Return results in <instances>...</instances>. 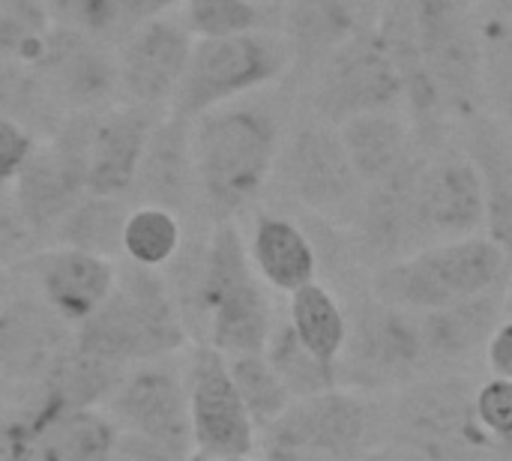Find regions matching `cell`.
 <instances>
[{
	"mask_svg": "<svg viewBox=\"0 0 512 461\" xmlns=\"http://www.w3.org/2000/svg\"><path fill=\"white\" fill-rule=\"evenodd\" d=\"M360 461H420L414 453L402 450V447H390V450H378V453H366Z\"/></svg>",
	"mask_w": 512,
	"mask_h": 461,
	"instance_id": "obj_47",
	"label": "cell"
},
{
	"mask_svg": "<svg viewBox=\"0 0 512 461\" xmlns=\"http://www.w3.org/2000/svg\"><path fill=\"white\" fill-rule=\"evenodd\" d=\"M288 72L291 51L276 30L261 27L228 39H195L186 75L168 105V114L195 123L213 108L285 81Z\"/></svg>",
	"mask_w": 512,
	"mask_h": 461,
	"instance_id": "obj_6",
	"label": "cell"
},
{
	"mask_svg": "<svg viewBox=\"0 0 512 461\" xmlns=\"http://www.w3.org/2000/svg\"><path fill=\"white\" fill-rule=\"evenodd\" d=\"M192 45L195 39L180 18L162 15L138 24L117 57V81L126 102L144 108L171 105L186 75Z\"/></svg>",
	"mask_w": 512,
	"mask_h": 461,
	"instance_id": "obj_18",
	"label": "cell"
},
{
	"mask_svg": "<svg viewBox=\"0 0 512 461\" xmlns=\"http://www.w3.org/2000/svg\"><path fill=\"white\" fill-rule=\"evenodd\" d=\"M168 285L183 321L201 333V345L225 357L258 354L273 333V306L267 285L252 267L246 240L234 219H219L204 246L168 264Z\"/></svg>",
	"mask_w": 512,
	"mask_h": 461,
	"instance_id": "obj_1",
	"label": "cell"
},
{
	"mask_svg": "<svg viewBox=\"0 0 512 461\" xmlns=\"http://www.w3.org/2000/svg\"><path fill=\"white\" fill-rule=\"evenodd\" d=\"M228 372L234 378V387L255 423V429H270L294 402L273 366L267 363L264 351L258 354H234L228 357Z\"/></svg>",
	"mask_w": 512,
	"mask_h": 461,
	"instance_id": "obj_35",
	"label": "cell"
},
{
	"mask_svg": "<svg viewBox=\"0 0 512 461\" xmlns=\"http://www.w3.org/2000/svg\"><path fill=\"white\" fill-rule=\"evenodd\" d=\"M108 414L123 432H135L165 447L180 461L195 456L186 375L162 366H141L126 372L123 384L108 399Z\"/></svg>",
	"mask_w": 512,
	"mask_h": 461,
	"instance_id": "obj_15",
	"label": "cell"
},
{
	"mask_svg": "<svg viewBox=\"0 0 512 461\" xmlns=\"http://www.w3.org/2000/svg\"><path fill=\"white\" fill-rule=\"evenodd\" d=\"M87 195L84 186V159L75 117L66 120L51 141H36L30 159L18 171L12 183V201L27 222V228L39 234H54L63 216Z\"/></svg>",
	"mask_w": 512,
	"mask_h": 461,
	"instance_id": "obj_16",
	"label": "cell"
},
{
	"mask_svg": "<svg viewBox=\"0 0 512 461\" xmlns=\"http://www.w3.org/2000/svg\"><path fill=\"white\" fill-rule=\"evenodd\" d=\"M378 411L354 390H324L306 399H294L288 411L270 426L267 444L315 450L339 459H363L372 453L378 432Z\"/></svg>",
	"mask_w": 512,
	"mask_h": 461,
	"instance_id": "obj_13",
	"label": "cell"
},
{
	"mask_svg": "<svg viewBox=\"0 0 512 461\" xmlns=\"http://www.w3.org/2000/svg\"><path fill=\"white\" fill-rule=\"evenodd\" d=\"M192 39H228L264 27L258 0H183V18Z\"/></svg>",
	"mask_w": 512,
	"mask_h": 461,
	"instance_id": "obj_36",
	"label": "cell"
},
{
	"mask_svg": "<svg viewBox=\"0 0 512 461\" xmlns=\"http://www.w3.org/2000/svg\"><path fill=\"white\" fill-rule=\"evenodd\" d=\"M54 30L45 0H0V69L33 72Z\"/></svg>",
	"mask_w": 512,
	"mask_h": 461,
	"instance_id": "obj_30",
	"label": "cell"
},
{
	"mask_svg": "<svg viewBox=\"0 0 512 461\" xmlns=\"http://www.w3.org/2000/svg\"><path fill=\"white\" fill-rule=\"evenodd\" d=\"M183 0H120V6H123V15L129 18V21H138V24H144V21H150V18H162L168 9H174V6H180Z\"/></svg>",
	"mask_w": 512,
	"mask_h": 461,
	"instance_id": "obj_44",
	"label": "cell"
},
{
	"mask_svg": "<svg viewBox=\"0 0 512 461\" xmlns=\"http://www.w3.org/2000/svg\"><path fill=\"white\" fill-rule=\"evenodd\" d=\"M336 132L366 189L396 174L417 153V138L405 111H369L339 123Z\"/></svg>",
	"mask_w": 512,
	"mask_h": 461,
	"instance_id": "obj_27",
	"label": "cell"
},
{
	"mask_svg": "<svg viewBox=\"0 0 512 461\" xmlns=\"http://www.w3.org/2000/svg\"><path fill=\"white\" fill-rule=\"evenodd\" d=\"M192 342L168 279L135 264L117 267L114 294L75 327V348L117 366L153 363Z\"/></svg>",
	"mask_w": 512,
	"mask_h": 461,
	"instance_id": "obj_3",
	"label": "cell"
},
{
	"mask_svg": "<svg viewBox=\"0 0 512 461\" xmlns=\"http://www.w3.org/2000/svg\"><path fill=\"white\" fill-rule=\"evenodd\" d=\"M417 219L426 246L486 234L483 177L462 141L420 147Z\"/></svg>",
	"mask_w": 512,
	"mask_h": 461,
	"instance_id": "obj_11",
	"label": "cell"
},
{
	"mask_svg": "<svg viewBox=\"0 0 512 461\" xmlns=\"http://www.w3.org/2000/svg\"><path fill=\"white\" fill-rule=\"evenodd\" d=\"M474 6H477L480 12H492V15L512 18V0H477Z\"/></svg>",
	"mask_w": 512,
	"mask_h": 461,
	"instance_id": "obj_48",
	"label": "cell"
},
{
	"mask_svg": "<svg viewBox=\"0 0 512 461\" xmlns=\"http://www.w3.org/2000/svg\"><path fill=\"white\" fill-rule=\"evenodd\" d=\"M189 461H225V459H213V456H192Z\"/></svg>",
	"mask_w": 512,
	"mask_h": 461,
	"instance_id": "obj_50",
	"label": "cell"
},
{
	"mask_svg": "<svg viewBox=\"0 0 512 461\" xmlns=\"http://www.w3.org/2000/svg\"><path fill=\"white\" fill-rule=\"evenodd\" d=\"M33 240H36V234L21 219L15 201L3 198V192H0V270L27 258L33 249Z\"/></svg>",
	"mask_w": 512,
	"mask_h": 461,
	"instance_id": "obj_40",
	"label": "cell"
},
{
	"mask_svg": "<svg viewBox=\"0 0 512 461\" xmlns=\"http://www.w3.org/2000/svg\"><path fill=\"white\" fill-rule=\"evenodd\" d=\"M336 375L339 387L351 384L357 390H402L429 375L420 318L381 303L372 291L357 297Z\"/></svg>",
	"mask_w": 512,
	"mask_h": 461,
	"instance_id": "obj_8",
	"label": "cell"
},
{
	"mask_svg": "<svg viewBox=\"0 0 512 461\" xmlns=\"http://www.w3.org/2000/svg\"><path fill=\"white\" fill-rule=\"evenodd\" d=\"M366 27L351 0H288L279 33L291 51V72L312 75Z\"/></svg>",
	"mask_w": 512,
	"mask_h": 461,
	"instance_id": "obj_23",
	"label": "cell"
},
{
	"mask_svg": "<svg viewBox=\"0 0 512 461\" xmlns=\"http://www.w3.org/2000/svg\"><path fill=\"white\" fill-rule=\"evenodd\" d=\"M417 318L429 360V375L453 372L456 366L471 363L477 354H486L492 333L504 321V288L444 309L423 312Z\"/></svg>",
	"mask_w": 512,
	"mask_h": 461,
	"instance_id": "obj_21",
	"label": "cell"
},
{
	"mask_svg": "<svg viewBox=\"0 0 512 461\" xmlns=\"http://www.w3.org/2000/svg\"><path fill=\"white\" fill-rule=\"evenodd\" d=\"M156 108L120 105L72 114L84 159V186L90 195L123 198L135 189L147 138L156 126Z\"/></svg>",
	"mask_w": 512,
	"mask_h": 461,
	"instance_id": "obj_14",
	"label": "cell"
},
{
	"mask_svg": "<svg viewBox=\"0 0 512 461\" xmlns=\"http://www.w3.org/2000/svg\"><path fill=\"white\" fill-rule=\"evenodd\" d=\"M186 393L195 456L252 459L258 447V429L234 387L228 357L210 345H195L186 372Z\"/></svg>",
	"mask_w": 512,
	"mask_h": 461,
	"instance_id": "obj_12",
	"label": "cell"
},
{
	"mask_svg": "<svg viewBox=\"0 0 512 461\" xmlns=\"http://www.w3.org/2000/svg\"><path fill=\"white\" fill-rule=\"evenodd\" d=\"M261 461H360V459H339V456H327V453H315V450L267 444V447H264V459Z\"/></svg>",
	"mask_w": 512,
	"mask_h": 461,
	"instance_id": "obj_45",
	"label": "cell"
},
{
	"mask_svg": "<svg viewBox=\"0 0 512 461\" xmlns=\"http://www.w3.org/2000/svg\"><path fill=\"white\" fill-rule=\"evenodd\" d=\"M288 324L300 345L324 366L336 369L348 342V312L318 279L288 294Z\"/></svg>",
	"mask_w": 512,
	"mask_h": 461,
	"instance_id": "obj_28",
	"label": "cell"
},
{
	"mask_svg": "<svg viewBox=\"0 0 512 461\" xmlns=\"http://www.w3.org/2000/svg\"><path fill=\"white\" fill-rule=\"evenodd\" d=\"M480 39L486 114L512 132V18L480 12Z\"/></svg>",
	"mask_w": 512,
	"mask_h": 461,
	"instance_id": "obj_33",
	"label": "cell"
},
{
	"mask_svg": "<svg viewBox=\"0 0 512 461\" xmlns=\"http://www.w3.org/2000/svg\"><path fill=\"white\" fill-rule=\"evenodd\" d=\"M459 126L462 147L483 177L486 237H492L512 261V132L486 111Z\"/></svg>",
	"mask_w": 512,
	"mask_h": 461,
	"instance_id": "obj_24",
	"label": "cell"
},
{
	"mask_svg": "<svg viewBox=\"0 0 512 461\" xmlns=\"http://www.w3.org/2000/svg\"><path fill=\"white\" fill-rule=\"evenodd\" d=\"M39 297L75 330L81 327L117 288L114 258L93 255L72 246H54L30 258Z\"/></svg>",
	"mask_w": 512,
	"mask_h": 461,
	"instance_id": "obj_20",
	"label": "cell"
},
{
	"mask_svg": "<svg viewBox=\"0 0 512 461\" xmlns=\"http://www.w3.org/2000/svg\"><path fill=\"white\" fill-rule=\"evenodd\" d=\"M0 461H36L27 423L24 426H0Z\"/></svg>",
	"mask_w": 512,
	"mask_h": 461,
	"instance_id": "obj_43",
	"label": "cell"
},
{
	"mask_svg": "<svg viewBox=\"0 0 512 461\" xmlns=\"http://www.w3.org/2000/svg\"><path fill=\"white\" fill-rule=\"evenodd\" d=\"M57 27L102 39L126 21L120 0H45Z\"/></svg>",
	"mask_w": 512,
	"mask_h": 461,
	"instance_id": "obj_37",
	"label": "cell"
},
{
	"mask_svg": "<svg viewBox=\"0 0 512 461\" xmlns=\"http://www.w3.org/2000/svg\"><path fill=\"white\" fill-rule=\"evenodd\" d=\"M108 461H180L177 456H171L165 447L135 435V432H123L117 435L114 441V450H111V459Z\"/></svg>",
	"mask_w": 512,
	"mask_h": 461,
	"instance_id": "obj_41",
	"label": "cell"
},
{
	"mask_svg": "<svg viewBox=\"0 0 512 461\" xmlns=\"http://www.w3.org/2000/svg\"><path fill=\"white\" fill-rule=\"evenodd\" d=\"M75 330L39 297L0 303V372L12 381H42L72 348Z\"/></svg>",
	"mask_w": 512,
	"mask_h": 461,
	"instance_id": "obj_19",
	"label": "cell"
},
{
	"mask_svg": "<svg viewBox=\"0 0 512 461\" xmlns=\"http://www.w3.org/2000/svg\"><path fill=\"white\" fill-rule=\"evenodd\" d=\"M246 249L261 282L282 294H294L318 276V249L306 228L291 216L261 213L252 225Z\"/></svg>",
	"mask_w": 512,
	"mask_h": 461,
	"instance_id": "obj_25",
	"label": "cell"
},
{
	"mask_svg": "<svg viewBox=\"0 0 512 461\" xmlns=\"http://www.w3.org/2000/svg\"><path fill=\"white\" fill-rule=\"evenodd\" d=\"M267 363L273 366V372L279 375V381L285 384V390L291 393V399H306L324 390L339 387V375L336 369L318 363L294 336L291 324H273V333L267 339L264 348Z\"/></svg>",
	"mask_w": 512,
	"mask_h": 461,
	"instance_id": "obj_34",
	"label": "cell"
},
{
	"mask_svg": "<svg viewBox=\"0 0 512 461\" xmlns=\"http://www.w3.org/2000/svg\"><path fill=\"white\" fill-rule=\"evenodd\" d=\"M477 420L486 435L498 444L512 441V381L510 378H489L474 393ZM492 447V450H495Z\"/></svg>",
	"mask_w": 512,
	"mask_h": 461,
	"instance_id": "obj_38",
	"label": "cell"
},
{
	"mask_svg": "<svg viewBox=\"0 0 512 461\" xmlns=\"http://www.w3.org/2000/svg\"><path fill=\"white\" fill-rule=\"evenodd\" d=\"M351 3H354V9L360 12V18L372 27V24L387 12L393 3H399V0H351Z\"/></svg>",
	"mask_w": 512,
	"mask_h": 461,
	"instance_id": "obj_46",
	"label": "cell"
},
{
	"mask_svg": "<svg viewBox=\"0 0 512 461\" xmlns=\"http://www.w3.org/2000/svg\"><path fill=\"white\" fill-rule=\"evenodd\" d=\"M36 461H108L120 426L96 408H45L27 423Z\"/></svg>",
	"mask_w": 512,
	"mask_h": 461,
	"instance_id": "obj_26",
	"label": "cell"
},
{
	"mask_svg": "<svg viewBox=\"0 0 512 461\" xmlns=\"http://www.w3.org/2000/svg\"><path fill=\"white\" fill-rule=\"evenodd\" d=\"M477 387L456 375H423L399 390L390 408V429L396 447L420 461H480L492 459L495 441L477 420Z\"/></svg>",
	"mask_w": 512,
	"mask_h": 461,
	"instance_id": "obj_5",
	"label": "cell"
},
{
	"mask_svg": "<svg viewBox=\"0 0 512 461\" xmlns=\"http://www.w3.org/2000/svg\"><path fill=\"white\" fill-rule=\"evenodd\" d=\"M483 357H486L492 378H510L512 381V318H504L498 324Z\"/></svg>",
	"mask_w": 512,
	"mask_h": 461,
	"instance_id": "obj_42",
	"label": "cell"
},
{
	"mask_svg": "<svg viewBox=\"0 0 512 461\" xmlns=\"http://www.w3.org/2000/svg\"><path fill=\"white\" fill-rule=\"evenodd\" d=\"M129 207L123 198H108V195H84L57 225L54 237L60 246L84 249L93 255L114 258L120 255V240H123V225H126Z\"/></svg>",
	"mask_w": 512,
	"mask_h": 461,
	"instance_id": "obj_31",
	"label": "cell"
},
{
	"mask_svg": "<svg viewBox=\"0 0 512 461\" xmlns=\"http://www.w3.org/2000/svg\"><path fill=\"white\" fill-rule=\"evenodd\" d=\"M6 297H3V270H0V303H3Z\"/></svg>",
	"mask_w": 512,
	"mask_h": 461,
	"instance_id": "obj_51",
	"label": "cell"
},
{
	"mask_svg": "<svg viewBox=\"0 0 512 461\" xmlns=\"http://www.w3.org/2000/svg\"><path fill=\"white\" fill-rule=\"evenodd\" d=\"M183 249V225L174 210L138 204L123 225L120 252L144 270H165Z\"/></svg>",
	"mask_w": 512,
	"mask_h": 461,
	"instance_id": "obj_32",
	"label": "cell"
},
{
	"mask_svg": "<svg viewBox=\"0 0 512 461\" xmlns=\"http://www.w3.org/2000/svg\"><path fill=\"white\" fill-rule=\"evenodd\" d=\"M423 66L453 123L486 111L483 39L474 0H408Z\"/></svg>",
	"mask_w": 512,
	"mask_h": 461,
	"instance_id": "obj_7",
	"label": "cell"
},
{
	"mask_svg": "<svg viewBox=\"0 0 512 461\" xmlns=\"http://www.w3.org/2000/svg\"><path fill=\"white\" fill-rule=\"evenodd\" d=\"M279 153L282 129L270 108L231 102L192 123L195 183L219 219H231L264 192Z\"/></svg>",
	"mask_w": 512,
	"mask_h": 461,
	"instance_id": "obj_2",
	"label": "cell"
},
{
	"mask_svg": "<svg viewBox=\"0 0 512 461\" xmlns=\"http://www.w3.org/2000/svg\"><path fill=\"white\" fill-rule=\"evenodd\" d=\"M504 318H512V273L504 285Z\"/></svg>",
	"mask_w": 512,
	"mask_h": 461,
	"instance_id": "obj_49",
	"label": "cell"
},
{
	"mask_svg": "<svg viewBox=\"0 0 512 461\" xmlns=\"http://www.w3.org/2000/svg\"><path fill=\"white\" fill-rule=\"evenodd\" d=\"M126 378V366L93 357L81 348H72L54 363L45 381V408H96V402H108Z\"/></svg>",
	"mask_w": 512,
	"mask_h": 461,
	"instance_id": "obj_29",
	"label": "cell"
},
{
	"mask_svg": "<svg viewBox=\"0 0 512 461\" xmlns=\"http://www.w3.org/2000/svg\"><path fill=\"white\" fill-rule=\"evenodd\" d=\"M512 273L507 252L486 234L423 246L369 273V291L396 309L423 315L489 291H501Z\"/></svg>",
	"mask_w": 512,
	"mask_h": 461,
	"instance_id": "obj_4",
	"label": "cell"
},
{
	"mask_svg": "<svg viewBox=\"0 0 512 461\" xmlns=\"http://www.w3.org/2000/svg\"><path fill=\"white\" fill-rule=\"evenodd\" d=\"M33 147H36V138L30 135V129L12 111L0 108V180L6 186L15 183V177L24 168V162L30 159Z\"/></svg>",
	"mask_w": 512,
	"mask_h": 461,
	"instance_id": "obj_39",
	"label": "cell"
},
{
	"mask_svg": "<svg viewBox=\"0 0 512 461\" xmlns=\"http://www.w3.org/2000/svg\"><path fill=\"white\" fill-rule=\"evenodd\" d=\"M195 159H192V123L174 114L156 120L141 165L135 177V189L141 204L186 210L195 195Z\"/></svg>",
	"mask_w": 512,
	"mask_h": 461,
	"instance_id": "obj_22",
	"label": "cell"
},
{
	"mask_svg": "<svg viewBox=\"0 0 512 461\" xmlns=\"http://www.w3.org/2000/svg\"><path fill=\"white\" fill-rule=\"evenodd\" d=\"M309 105L315 120L327 126L369 111H405L399 72L375 27L360 30L312 72Z\"/></svg>",
	"mask_w": 512,
	"mask_h": 461,
	"instance_id": "obj_9",
	"label": "cell"
},
{
	"mask_svg": "<svg viewBox=\"0 0 512 461\" xmlns=\"http://www.w3.org/2000/svg\"><path fill=\"white\" fill-rule=\"evenodd\" d=\"M258 3H261V0H258Z\"/></svg>",
	"mask_w": 512,
	"mask_h": 461,
	"instance_id": "obj_52",
	"label": "cell"
},
{
	"mask_svg": "<svg viewBox=\"0 0 512 461\" xmlns=\"http://www.w3.org/2000/svg\"><path fill=\"white\" fill-rule=\"evenodd\" d=\"M30 78L69 114L102 111L120 93L117 57H111L99 39L66 27L54 30L45 57Z\"/></svg>",
	"mask_w": 512,
	"mask_h": 461,
	"instance_id": "obj_17",
	"label": "cell"
},
{
	"mask_svg": "<svg viewBox=\"0 0 512 461\" xmlns=\"http://www.w3.org/2000/svg\"><path fill=\"white\" fill-rule=\"evenodd\" d=\"M276 165H282L285 186L309 213L330 225H342L345 231L354 228L366 201V186L357 177L336 126L318 120L300 126L282 144Z\"/></svg>",
	"mask_w": 512,
	"mask_h": 461,
	"instance_id": "obj_10",
	"label": "cell"
}]
</instances>
